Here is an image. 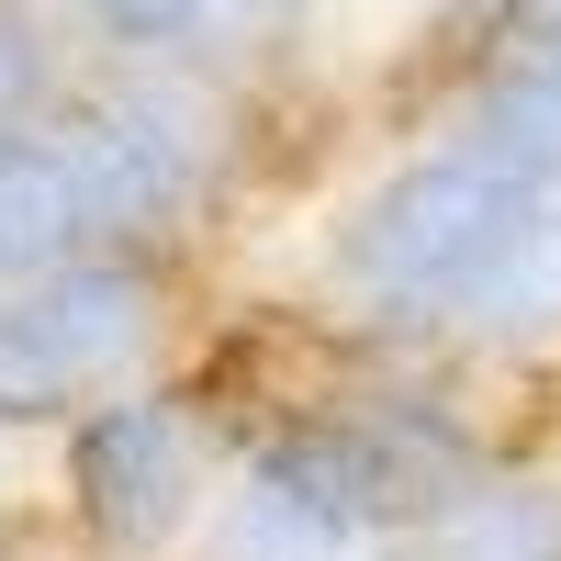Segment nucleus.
<instances>
[{
    "label": "nucleus",
    "mask_w": 561,
    "mask_h": 561,
    "mask_svg": "<svg viewBox=\"0 0 561 561\" xmlns=\"http://www.w3.org/2000/svg\"><path fill=\"white\" fill-rule=\"evenodd\" d=\"M539 214H550L539 169L427 124L415 147H393L370 180H348V192L314 214V248H304L314 325H337L359 348L449 359V370L483 382Z\"/></svg>",
    "instance_id": "obj_1"
},
{
    "label": "nucleus",
    "mask_w": 561,
    "mask_h": 561,
    "mask_svg": "<svg viewBox=\"0 0 561 561\" xmlns=\"http://www.w3.org/2000/svg\"><path fill=\"white\" fill-rule=\"evenodd\" d=\"M57 147L79 169L90 248H147V259H203L248 180V79L214 57L169 68H79L57 113Z\"/></svg>",
    "instance_id": "obj_2"
},
{
    "label": "nucleus",
    "mask_w": 561,
    "mask_h": 561,
    "mask_svg": "<svg viewBox=\"0 0 561 561\" xmlns=\"http://www.w3.org/2000/svg\"><path fill=\"white\" fill-rule=\"evenodd\" d=\"M225 460H237V427H225L203 370L79 404L68 427L34 438L45 561H192L214 528Z\"/></svg>",
    "instance_id": "obj_3"
},
{
    "label": "nucleus",
    "mask_w": 561,
    "mask_h": 561,
    "mask_svg": "<svg viewBox=\"0 0 561 561\" xmlns=\"http://www.w3.org/2000/svg\"><path fill=\"white\" fill-rule=\"evenodd\" d=\"M382 561H561V460L517 449L483 483H460L438 517H415Z\"/></svg>",
    "instance_id": "obj_4"
},
{
    "label": "nucleus",
    "mask_w": 561,
    "mask_h": 561,
    "mask_svg": "<svg viewBox=\"0 0 561 561\" xmlns=\"http://www.w3.org/2000/svg\"><path fill=\"white\" fill-rule=\"evenodd\" d=\"M68 259H90L79 169L57 147V124H23V135H0V293H34Z\"/></svg>",
    "instance_id": "obj_5"
},
{
    "label": "nucleus",
    "mask_w": 561,
    "mask_h": 561,
    "mask_svg": "<svg viewBox=\"0 0 561 561\" xmlns=\"http://www.w3.org/2000/svg\"><path fill=\"white\" fill-rule=\"evenodd\" d=\"M438 124L472 135V147H494V158H517V169H539V180H561V45L472 57V79H460V102Z\"/></svg>",
    "instance_id": "obj_6"
},
{
    "label": "nucleus",
    "mask_w": 561,
    "mask_h": 561,
    "mask_svg": "<svg viewBox=\"0 0 561 561\" xmlns=\"http://www.w3.org/2000/svg\"><path fill=\"white\" fill-rule=\"evenodd\" d=\"M90 68H169V57H214L225 0H57Z\"/></svg>",
    "instance_id": "obj_7"
},
{
    "label": "nucleus",
    "mask_w": 561,
    "mask_h": 561,
    "mask_svg": "<svg viewBox=\"0 0 561 561\" xmlns=\"http://www.w3.org/2000/svg\"><path fill=\"white\" fill-rule=\"evenodd\" d=\"M325 0H225V34H214V68H270V57H293V45L314 34Z\"/></svg>",
    "instance_id": "obj_8"
},
{
    "label": "nucleus",
    "mask_w": 561,
    "mask_h": 561,
    "mask_svg": "<svg viewBox=\"0 0 561 561\" xmlns=\"http://www.w3.org/2000/svg\"><path fill=\"white\" fill-rule=\"evenodd\" d=\"M0 561H45V528H34V449L0 438Z\"/></svg>",
    "instance_id": "obj_9"
},
{
    "label": "nucleus",
    "mask_w": 561,
    "mask_h": 561,
    "mask_svg": "<svg viewBox=\"0 0 561 561\" xmlns=\"http://www.w3.org/2000/svg\"><path fill=\"white\" fill-rule=\"evenodd\" d=\"M505 45H561V0H483L472 57H505Z\"/></svg>",
    "instance_id": "obj_10"
}]
</instances>
